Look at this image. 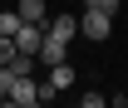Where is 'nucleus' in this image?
Masks as SVG:
<instances>
[{
  "mask_svg": "<svg viewBox=\"0 0 128 108\" xmlns=\"http://www.w3.org/2000/svg\"><path fill=\"white\" fill-rule=\"evenodd\" d=\"M64 89H74V69H69V59L49 64V79L40 84V103H54V93H64Z\"/></svg>",
  "mask_w": 128,
  "mask_h": 108,
  "instance_id": "f03ea898",
  "label": "nucleus"
},
{
  "mask_svg": "<svg viewBox=\"0 0 128 108\" xmlns=\"http://www.w3.org/2000/svg\"><path fill=\"white\" fill-rule=\"evenodd\" d=\"M113 103H118V108H128V93H118V98H113Z\"/></svg>",
  "mask_w": 128,
  "mask_h": 108,
  "instance_id": "9b49d317",
  "label": "nucleus"
},
{
  "mask_svg": "<svg viewBox=\"0 0 128 108\" xmlns=\"http://www.w3.org/2000/svg\"><path fill=\"white\" fill-rule=\"evenodd\" d=\"M15 30H20V15H15V10H5V15H0V34L15 39Z\"/></svg>",
  "mask_w": 128,
  "mask_h": 108,
  "instance_id": "6e6552de",
  "label": "nucleus"
},
{
  "mask_svg": "<svg viewBox=\"0 0 128 108\" xmlns=\"http://www.w3.org/2000/svg\"><path fill=\"white\" fill-rule=\"evenodd\" d=\"M44 34H54V39H64V44H69V39L79 34V20H74V15H59V10H54V15L44 20Z\"/></svg>",
  "mask_w": 128,
  "mask_h": 108,
  "instance_id": "20e7f679",
  "label": "nucleus"
},
{
  "mask_svg": "<svg viewBox=\"0 0 128 108\" xmlns=\"http://www.w3.org/2000/svg\"><path fill=\"white\" fill-rule=\"evenodd\" d=\"M79 34L94 39V44H104V39L113 34V15H104V10H84V15H79Z\"/></svg>",
  "mask_w": 128,
  "mask_h": 108,
  "instance_id": "7ed1b4c3",
  "label": "nucleus"
},
{
  "mask_svg": "<svg viewBox=\"0 0 128 108\" xmlns=\"http://www.w3.org/2000/svg\"><path fill=\"white\" fill-rule=\"evenodd\" d=\"M15 15H20V20H40V25H44V20H49V5H44V0H20Z\"/></svg>",
  "mask_w": 128,
  "mask_h": 108,
  "instance_id": "423d86ee",
  "label": "nucleus"
},
{
  "mask_svg": "<svg viewBox=\"0 0 128 108\" xmlns=\"http://www.w3.org/2000/svg\"><path fill=\"white\" fill-rule=\"evenodd\" d=\"M10 59H15V39H10V34H0V69H5Z\"/></svg>",
  "mask_w": 128,
  "mask_h": 108,
  "instance_id": "1a4fd4ad",
  "label": "nucleus"
},
{
  "mask_svg": "<svg viewBox=\"0 0 128 108\" xmlns=\"http://www.w3.org/2000/svg\"><path fill=\"white\" fill-rule=\"evenodd\" d=\"M123 0H84V10H104V15H118Z\"/></svg>",
  "mask_w": 128,
  "mask_h": 108,
  "instance_id": "0eeeda50",
  "label": "nucleus"
},
{
  "mask_svg": "<svg viewBox=\"0 0 128 108\" xmlns=\"http://www.w3.org/2000/svg\"><path fill=\"white\" fill-rule=\"evenodd\" d=\"M34 59L44 64H59V59H69V44H64V39H54V34H44V39H40V54H34Z\"/></svg>",
  "mask_w": 128,
  "mask_h": 108,
  "instance_id": "39448f33",
  "label": "nucleus"
},
{
  "mask_svg": "<svg viewBox=\"0 0 128 108\" xmlns=\"http://www.w3.org/2000/svg\"><path fill=\"white\" fill-rule=\"evenodd\" d=\"M5 74H10V69H5ZM5 103L34 108V103H40V84H34L30 74H10V84H5Z\"/></svg>",
  "mask_w": 128,
  "mask_h": 108,
  "instance_id": "f257e3e1",
  "label": "nucleus"
},
{
  "mask_svg": "<svg viewBox=\"0 0 128 108\" xmlns=\"http://www.w3.org/2000/svg\"><path fill=\"white\" fill-rule=\"evenodd\" d=\"M5 84H10V74H5V69H0V103H5Z\"/></svg>",
  "mask_w": 128,
  "mask_h": 108,
  "instance_id": "9d476101",
  "label": "nucleus"
}]
</instances>
